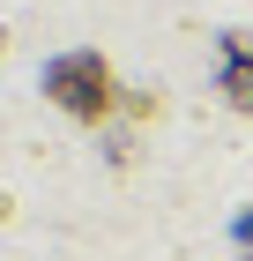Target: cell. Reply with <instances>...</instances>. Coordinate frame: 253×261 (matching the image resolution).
I'll return each mask as SVG.
<instances>
[{
    "label": "cell",
    "mask_w": 253,
    "mask_h": 261,
    "mask_svg": "<svg viewBox=\"0 0 253 261\" xmlns=\"http://www.w3.org/2000/svg\"><path fill=\"white\" fill-rule=\"evenodd\" d=\"M45 90H52V105H67L75 120H104V112H112V75H104L97 53L52 60V67H45Z\"/></svg>",
    "instance_id": "1"
},
{
    "label": "cell",
    "mask_w": 253,
    "mask_h": 261,
    "mask_svg": "<svg viewBox=\"0 0 253 261\" xmlns=\"http://www.w3.org/2000/svg\"><path fill=\"white\" fill-rule=\"evenodd\" d=\"M216 82H223V97H231L238 112H253V38H223V67H216Z\"/></svg>",
    "instance_id": "2"
}]
</instances>
